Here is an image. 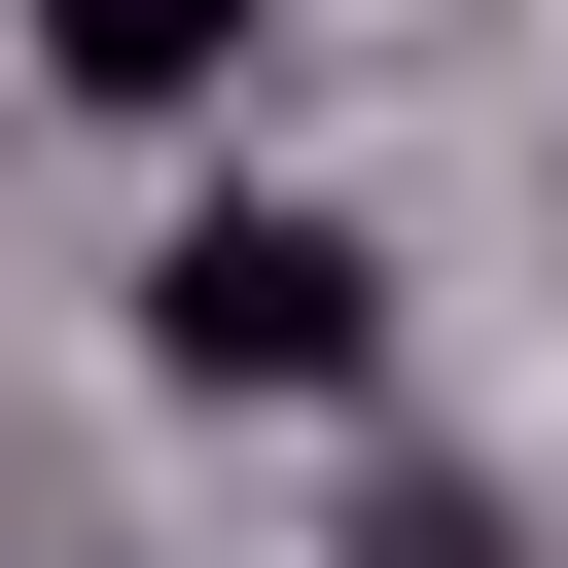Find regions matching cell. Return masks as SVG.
I'll list each match as a JSON object with an SVG mask.
<instances>
[{"mask_svg": "<svg viewBox=\"0 0 568 568\" xmlns=\"http://www.w3.org/2000/svg\"><path fill=\"white\" fill-rule=\"evenodd\" d=\"M36 71H71V106H213V71H248V0H36Z\"/></svg>", "mask_w": 568, "mask_h": 568, "instance_id": "cell-2", "label": "cell"}, {"mask_svg": "<svg viewBox=\"0 0 568 568\" xmlns=\"http://www.w3.org/2000/svg\"><path fill=\"white\" fill-rule=\"evenodd\" d=\"M142 355H178V390H355L390 284H355V213H178V248H142Z\"/></svg>", "mask_w": 568, "mask_h": 568, "instance_id": "cell-1", "label": "cell"}]
</instances>
